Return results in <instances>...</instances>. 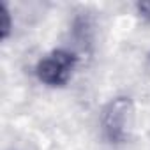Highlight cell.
Returning a JSON list of instances; mask_svg holds the SVG:
<instances>
[{
    "instance_id": "4",
    "label": "cell",
    "mask_w": 150,
    "mask_h": 150,
    "mask_svg": "<svg viewBox=\"0 0 150 150\" xmlns=\"http://www.w3.org/2000/svg\"><path fill=\"white\" fill-rule=\"evenodd\" d=\"M136 7H138V13H139L143 18L150 20V2H141V4H138Z\"/></svg>"
},
{
    "instance_id": "2",
    "label": "cell",
    "mask_w": 150,
    "mask_h": 150,
    "mask_svg": "<svg viewBox=\"0 0 150 150\" xmlns=\"http://www.w3.org/2000/svg\"><path fill=\"white\" fill-rule=\"evenodd\" d=\"M74 64H76L74 55H71L65 50H53L51 53L44 55L39 60L35 72L42 83L51 87H60L69 81Z\"/></svg>"
},
{
    "instance_id": "1",
    "label": "cell",
    "mask_w": 150,
    "mask_h": 150,
    "mask_svg": "<svg viewBox=\"0 0 150 150\" xmlns=\"http://www.w3.org/2000/svg\"><path fill=\"white\" fill-rule=\"evenodd\" d=\"M134 122V106L127 97L113 99L103 111V129L110 141H127Z\"/></svg>"
},
{
    "instance_id": "3",
    "label": "cell",
    "mask_w": 150,
    "mask_h": 150,
    "mask_svg": "<svg viewBox=\"0 0 150 150\" xmlns=\"http://www.w3.org/2000/svg\"><path fill=\"white\" fill-rule=\"evenodd\" d=\"M0 18H2L0 34H2V39H7V35L11 32V14H9V9L4 2H0Z\"/></svg>"
}]
</instances>
